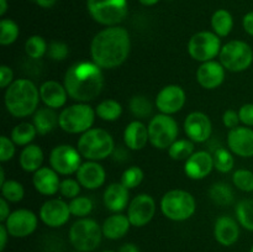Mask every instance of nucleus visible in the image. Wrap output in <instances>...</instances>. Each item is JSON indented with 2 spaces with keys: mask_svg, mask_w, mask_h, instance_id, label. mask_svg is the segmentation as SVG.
Wrapping results in <instances>:
<instances>
[{
  "mask_svg": "<svg viewBox=\"0 0 253 252\" xmlns=\"http://www.w3.org/2000/svg\"><path fill=\"white\" fill-rule=\"evenodd\" d=\"M131 51L130 34L119 25L100 30L90 43L94 63L103 69H115L127 59Z\"/></svg>",
  "mask_w": 253,
  "mask_h": 252,
  "instance_id": "1",
  "label": "nucleus"
},
{
  "mask_svg": "<svg viewBox=\"0 0 253 252\" xmlns=\"http://www.w3.org/2000/svg\"><path fill=\"white\" fill-rule=\"evenodd\" d=\"M63 84L69 98L78 103H88L98 98L103 90V68L93 61L76 62L67 69Z\"/></svg>",
  "mask_w": 253,
  "mask_h": 252,
  "instance_id": "2",
  "label": "nucleus"
},
{
  "mask_svg": "<svg viewBox=\"0 0 253 252\" xmlns=\"http://www.w3.org/2000/svg\"><path fill=\"white\" fill-rule=\"evenodd\" d=\"M40 99V89L27 78L16 79L5 89V108L14 118L24 119L36 113Z\"/></svg>",
  "mask_w": 253,
  "mask_h": 252,
  "instance_id": "3",
  "label": "nucleus"
},
{
  "mask_svg": "<svg viewBox=\"0 0 253 252\" xmlns=\"http://www.w3.org/2000/svg\"><path fill=\"white\" fill-rule=\"evenodd\" d=\"M77 148L82 157L88 161H101L111 156L115 151V141L110 132L100 127H91L82 133L77 142Z\"/></svg>",
  "mask_w": 253,
  "mask_h": 252,
  "instance_id": "4",
  "label": "nucleus"
},
{
  "mask_svg": "<svg viewBox=\"0 0 253 252\" xmlns=\"http://www.w3.org/2000/svg\"><path fill=\"white\" fill-rule=\"evenodd\" d=\"M160 205L162 214L172 221H185L197 210L195 198L184 189L168 190L161 199Z\"/></svg>",
  "mask_w": 253,
  "mask_h": 252,
  "instance_id": "5",
  "label": "nucleus"
},
{
  "mask_svg": "<svg viewBox=\"0 0 253 252\" xmlns=\"http://www.w3.org/2000/svg\"><path fill=\"white\" fill-rule=\"evenodd\" d=\"M95 109L86 103H78L64 108L59 114V127L67 133H84L90 130L95 121Z\"/></svg>",
  "mask_w": 253,
  "mask_h": 252,
  "instance_id": "6",
  "label": "nucleus"
},
{
  "mask_svg": "<svg viewBox=\"0 0 253 252\" xmlns=\"http://www.w3.org/2000/svg\"><path fill=\"white\" fill-rule=\"evenodd\" d=\"M69 241L76 251L91 252L100 245L103 230L101 226L90 217H81L69 229Z\"/></svg>",
  "mask_w": 253,
  "mask_h": 252,
  "instance_id": "7",
  "label": "nucleus"
},
{
  "mask_svg": "<svg viewBox=\"0 0 253 252\" xmlns=\"http://www.w3.org/2000/svg\"><path fill=\"white\" fill-rule=\"evenodd\" d=\"M86 10L103 26H116L128 14L127 0H86Z\"/></svg>",
  "mask_w": 253,
  "mask_h": 252,
  "instance_id": "8",
  "label": "nucleus"
},
{
  "mask_svg": "<svg viewBox=\"0 0 253 252\" xmlns=\"http://www.w3.org/2000/svg\"><path fill=\"white\" fill-rule=\"evenodd\" d=\"M219 58L226 71L239 73L252 66L253 49L242 40H232L221 47Z\"/></svg>",
  "mask_w": 253,
  "mask_h": 252,
  "instance_id": "9",
  "label": "nucleus"
},
{
  "mask_svg": "<svg viewBox=\"0 0 253 252\" xmlns=\"http://www.w3.org/2000/svg\"><path fill=\"white\" fill-rule=\"evenodd\" d=\"M178 123L173 116L167 114L155 115L148 123L150 143L158 150H168L178 138Z\"/></svg>",
  "mask_w": 253,
  "mask_h": 252,
  "instance_id": "10",
  "label": "nucleus"
},
{
  "mask_svg": "<svg viewBox=\"0 0 253 252\" xmlns=\"http://www.w3.org/2000/svg\"><path fill=\"white\" fill-rule=\"evenodd\" d=\"M221 40L212 31H199L190 37L188 53L194 61L204 62L216 58L221 51Z\"/></svg>",
  "mask_w": 253,
  "mask_h": 252,
  "instance_id": "11",
  "label": "nucleus"
},
{
  "mask_svg": "<svg viewBox=\"0 0 253 252\" xmlns=\"http://www.w3.org/2000/svg\"><path fill=\"white\" fill-rule=\"evenodd\" d=\"M49 166L61 175L76 174L82 166V155L73 146L58 145L49 153Z\"/></svg>",
  "mask_w": 253,
  "mask_h": 252,
  "instance_id": "12",
  "label": "nucleus"
},
{
  "mask_svg": "<svg viewBox=\"0 0 253 252\" xmlns=\"http://www.w3.org/2000/svg\"><path fill=\"white\" fill-rule=\"evenodd\" d=\"M10 236L22 239L35 232L39 225V217L29 209H17L11 211L6 221L2 222Z\"/></svg>",
  "mask_w": 253,
  "mask_h": 252,
  "instance_id": "13",
  "label": "nucleus"
},
{
  "mask_svg": "<svg viewBox=\"0 0 253 252\" xmlns=\"http://www.w3.org/2000/svg\"><path fill=\"white\" fill-rule=\"evenodd\" d=\"M187 101L185 90L178 84H168L158 91L155 105L161 114L173 115L182 110Z\"/></svg>",
  "mask_w": 253,
  "mask_h": 252,
  "instance_id": "14",
  "label": "nucleus"
},
{
  "mask_svg": "<svg viewBox=\"0 0 253 252\" xmlns=\"http://www.w3.org/2000/svg\"><path fill=\"white\" fill-rule=\"evenodd\" d=\"M156 214V202L150 194L141 193L130 202L127 217L135 227H143L153 219Z\"/></svg>",
  "mask_w": 253,
  "mask_h": 252,
  "instance_id": "15",
  "label": "nucleus"
},
{
  "mask_svg": "<svg viewBox=\"0 0 253 252\" xmlns=\"http://www.w3.org/2000/svg\"><path fill=\"white\" fill-rule=\"evenodd\" d=\"M71 215L69 204L59 198L47 200L40 208V219L48 227L63 226L68 222Z\"/></svg>",
  "mask_w": 253,
  "mask_h": 252,
  "instance_id": "16",
  "label": "nucleus"
},
{
  "mask_svg": "<svg viewBox=\"0 0 253 252\" xmlns=\"http://www.w3.org/2000/svg\"><path fill=\"white\" fill-rule=\"evenodd\" d=\"M184 127L185 135L193 142L203 143L209 140L212 132V124L209 116L202 111H193L188 114L187 118L184 119Z\"/></svg>",
  "mask_w": 253,
  "mask_h": 252,
  "instance_id": "17",
  "label": "nucleus"
},
{
  "mask_svg": "<svg viewBox=\"0 0 253 252\" xmlns=\"http://www.w3.org/2000/svg\"><path fill=\"white\" fill-rule=\"evenodd\" d=\"M227 146L229 150L239 157H253V128L249 126H237L230 130Z\"/></svg>",
  "mask_w": 253,
  "mask_h": 252,
  "instance_id": "18",
  "label": "nucleus"
},
{
  "mask_svg": "<svg viewBox=\"0 0 253 252\" xmlns=\"http://www.w3.org/2000/svg\"><path fill=\"white\" fill-rule=\"evenodd\" d=\"M226 77V69L220 61H208L200 64L197 69V81L202 88L212 90L224 83Z\"/></svg>",
  "mask_w": 253,
  "mask_h": 252,
  "instance_id": "19",
  "label": "nucleus"
},
{
  "mask_svg": "<svg viewBox=\"0 0 253 252\" xmlns=\"http://www.w3.org/2000/svg\"><path fill=\"white\" fill-rule=\"evenodd\" d=\"M214 169V158L207 151H195L184 163V173L188 178L200 180L207 178Z\"/></svg>",
  "mask_w": 253,
  "mask_h": 252,
  "instance_id": "20",
  "label": "nucleus"
},
{
  "mask_svg": "<svg viewBox=\"0 0 253 252\" xmlns=\"http://www.w3.org/2000/svg\"><path fill=\"white\" fill-rule=\"evenodd\" d=\"M76 177L81 185L85 189L95 190L104 185L106 180V172L103 166L96 161H86L82 163Z\"/></svg>",
  "mask_w": 253,
  "mask_h": 252,
  "instance_id": "21",
  "label": "nucleus"
},
{
  "mask_svg": "<svg viewBox=\"0 0 253 252\" xmlns=\"http://www.w3.org/2000/svg\"><path fill=\"white\" fill-rule=\"evenodd\" d=\"M68 93L64 86L57 81H46L40 86V98L41 101L53 110L61 109L66 105L68 100Z\"/></svg>",
  "mask_w": 253,
  "mask_h": 252,
  "instance_id": "22",
  "label": "nucleus"
},
{
  "mask_svg": "<svg viewBox=\"0 0 253 252\" xmlns=\"http://www.w3.org/2000/svg\"><path fill=\"white\" fill-rule=\"evenodd\" d=\"M32 184L40 194L51 197L59 192L61 179H59V174L53 168L41 167L32 175Z\"/></svg>",
  "mask_w": 253,
  "mask_h": 252,
  "instance_id": "23",
  "label": "nucleus"
},
{
  "mask_svg": "<svg viewBox=\"0 0 253 252\" xmlns=\"http://www.w3.org/2000/svg\"><path fill=\"white\" fill-rule=\"evenodd\" d=\"M214 237L222 246H231L236 244L240 237L239 221L227 215L217 217L214 225Z\"/></svg>",
  "mask_w": 253,
  "mask_h": 252,
  "instance_id": "24",
  "label": "nucleus"
},
{
  "mask_svg": "<svg viewBox=\"0 0 253 252\" xmlns=\"http://www.w3.org/2000/svg\"><path fill=\"white\" fill-rule=\"evenodd\" d=\"M124 142L128 150L140 151L145 148L150 142L148 126L140 120L131 121L124 130Z\"/></svg>",
  "mask_w": 253,
  "mask_h": 252,
  "instance_id": "25",
  "label": "nucleus"
},
{
  "mask_svg": "<svg viewBox=\"0 0 253 252\" xmlns=\"http://www.w3.org/2000/svg\"><path fill=\"white\" fill-rule=\"evenodd\" d=\"M125 185L121 183H111L106 187L103 195L104 205L108 210L113 212H121L130 203V194Z\"/></svg>",
  "mask_w": 253,
  "mask_h": 252,
  "instance_id": "26",
  "label": "nucleus"
},
{
  "mask_svg": "<svg viewBox=\"0 0 253 252\" xmlns=\"http://www.w3.org/2000/svg\"><path fill=\"white\" fill-rule=\"evenodd\" d=\"M132 226L128 220L127 215H123L120 212H114L109 217L104 220L101 225L103 235L109 240H119L123 239Z\"/></svg>",
  "mask_w": 253,
  "mask_h": 252,
  "instance_id": "27",
  "label": "nucleus"
},
{
  "mask_svg": "<svg viewBox=\"0 0 253 252\" xmlns=\"http://www.w3.org/2000/svg\"><path fill=\"white\" fill-rule=\"evenodd\" d=\"M43 158L44 155L42 148L40 147L39 145L30 143V145L25 146V147L22 148L21 153H20V167H21L25 172L35 173L36 170H39L40 168L42 167Z\"/></svg>",
  "mask_w": 253,
  "mask_h": 252,
  "instance_id": "28",
  "label": "nucleus"
},
{
  "mask_svg": "<svg viewBox=\"0 0 253 252\" xmlns=\"http://www.w3.org/2000/svg\"><path fill=\"white\" fill-rule=\"evenodd\" d=\"M58 119L59 115H57L53 109L44 106V108L37 109L36 113L34 114L32 124L36 127L37 133L44 136L47 133L52 132L57 126H59Z\"/></svg>",
  "mask_w": 253,
  "mask_h": 252,
  "instance_id": "29",
  "label": "nucleus"
},
{
  "mask_svg": "<svg viewBox=\"0 0 253 252\" xmlns=\"http://www.w3.org/2000/svg\"><path fill=\"white\" fill-rule=\"evenodd\" d=\"M212 32L219 37H226L234 29V17L226 9H217L211 16Z\"/></svg>",
  "mask_w": 253,
  "mask_h": 252,
  "instance_id": "30",
  "label": "nucleus"
},
{
  "mask_svg": "<svg viewBox=\"0 0 253 252\" xmlns=\"http://www.w3.org/2000/svg\"><path fill=\"white\" fill-rule=\"evenodd\" d=\"M37 133L36 127L32 123H20L12 128L11 135H10V138L14 141V143L16 146H21V147H25V146L30 145L32 141L35 140Z\"/></svg>",
  "mask_w": 253,
  "mask_h": 252,
  "instance_id": "31",
  "label": "nucleus"
},
{
  "mask_svg": "<svg viewBox=\"0 0 253 252\" xmlns=\"http://www.w3.org/2000/svg\"><path fill=\"white\" fill-rule=\"evenodd\" d=\"M96 116L104 121H115L123 114V105L115 99H105L95 108Z\"/></svg>",
  "mask_w": 253,
  "mask_h": 252,
  "instance_id": "32",
  "label": "nucleus"
},
{
  "mask_svg": "<svg viewBox=\"0 0 253 252\" xmlns=\"http://www.w3.org/2000/svg\"><path fill=\"white\" fill-rule=\"evenodd\" d=\"M209 197L215 204L220 207H226L234 202V190L227 183L217 182L210 187Z\"/></svg>",
  "mask_w": 253,
  "mask_h": 252,
  "instance_id": "33",
  "label": "nucleus"
},
{
  "mask_svg": "<svg viewBox=\"0 0 253 252\" xmlns=\"http://www.w3.org/2000/svg\"><path fill=\"white\" fill-rule=\"evenodd\" d=\"M194 152V142L189 138H177L168 148V156L174 161H187Z\"/></svg>",
  "mask_w": 253,
  "mask_h": 252,
  "instance_id": "34",
  "label": "nucleus"
},
{
  "mask_svg": "<svg viewBox=\"0 0 253 252\" xmlns=\"http://www.w3.org/2000/svg\"><path fill=\"white\" fill-rule=\"evenodd\" d=\"M239 224L244 229L253 231V199H242L235 208Z\"/></svg>",
  "mask_w": 253,
  "mask_h": 252,
  "instance_id": "35",
  "label": "nucleus"
},
{
  "mask_svg": "<svg viewBox=\"0 0 253 252\" xmlns=\"http://www.w3.org/2000/svg\"><path fill=\"white\" fill-rule=\"evenodd\" d=\"M48 51V44L46 40L40 35H32L25 42V52L27 57L31 59H40L47 54Z\"/></svg>",
  "mask_w": 253,
  "mask_h": 252,
  "instance_id": "36",
  "label": "nucleus"
},
{
  "mask_svg": "<svg viewBox=\"0 0 253 252\" xmlns=\"http://www.w3.org/2000/svg\"><path fill=\"white\" fill-rule=\"evenodd\" d=\"M128 109L137 119H146L152 114L153 104L145 95H133L128 100Z\"/></svg>",
  "mask_w": 253,
  "mask_h": 252,
  "instance_id": "37",
  "label": "nucleus"
},
{
  "mask_svg": "<svg viewBox=\"0 0 253 252\" xmlns=\"http://www.w3.org/2000/svg\"><path fill=\"white\" fill-rule=\"evenodd\" d=\"M1 198L9 203H19L25 197V188L20 182L15 179H7L2 185H0Z\"/></svg>",
  "mask_w": 253,
  "mask_h": 252,
  "instance_id": "38",
  "label": "nucleus"
},
{
  "mask_svg": "<svg viewBox=\"0 0 253 252\" xmlns=\"http://www.w3.org/2000/svg\"><path fill=\"white\" fill-rule=\"evenodd\" d=\"M212 158H214V168L220 173L231 172L235 166V158L232 156V152L225 147L216 148Z\"/></svg>",
  "mask_w": 253,
  "mask_h": 252,
  "instance_id": "39",
  "label": "nucleus"
},
{
  "mask_svg": "<svg viewBox=\"0 0 253 252\" xmlns=\"http://www.w3.org/2000/svg\"><path fill=\"white\" fill-rule=\"evenodd\" d=\"M20 35V27L14 20L1 19L0 21V44L10 46L17 40Z\"/></svg>",
  "mask_w": 253,
  "mask_h": 252,
  "instance_id": "40",
  "label": "nucleus"
},
{
  "mask_svg": "<svg viewBox=\"0 0 253 252\" xmlns=\"http://www.w3.org/2000/svg\"><path fill=\"white\" fill-rule=\"evenodd\" d=\"M93 200L88 197H79L74 198L69 202V209H71V214L77 217H86L91 211H93Z\"/></svg>",
  "mask_w": 253,
  "mask_h": 252,
  "instance_id": "41",
  "label": "nucleus"
},
{
  "mask_svg": "<svg viewBox=\"0 0 253 252\" xmlns=\"http://www.w3.org/2000/svg\"><path fill=\"white\" fill-rule=\"evenodd\" d=\"M143 177H145V174H143L142 168H140L138 166H131L123 172L120 183L125 185L127 189H133L142 183Z\"/></svg>",
  "mask_w": 253,
  "mask_h": 252,
  "instance_id": "42",
  "label": "nucleus"
},
{
  "mask_svg": "<svg viewBox=\"0 0 253 252\" xmlns=\"http://www.w3.org/2000/svg\"><path fill=\"white\" fill-rule=\"evenodd\" d=\"M232 183L242 192H253V172L250 169H237L232 174Z\"/></svg>",
  "mask_w": 253,
  "mask_h": 252,
  "instance_id": "43",
  "label": "nucleus"
},
{
  "mask_svg": "<svg viewBox=\"0 0 253 252\" xmlns=\"http://www.w3.org/2000/svg\"><path fill=\"white\" fill-rule=\"evenodd\" d=\"M82 185L78 182V179H73V178H66V179L61 180V187H59V193L66 199H74V198L79 197L81 194Z\"/></svg>",
  "mask_w": 253,
  "mask_h": 252,
  "instance_id": "44",
  "label": "nucleus"
},
{
  "mask_svg": "<svg viewBox=\"0 0 253 252\" xmlns=\"http://www.w3.org/2000/svg\"><path fill=\"white\" fill-rule=\"evenodd\" d=\"M69 54V47L63 41H52L48 44L47 56L53 61H64Z\"/></svg>",
  "mask_w": 253,
  "mask_h": 252,
  "instance_id": "45",
  "label": "nucleus"
},
{
  "mask_svg": "<svg viewBox=\"0 0 253 252\" xmlns=\"http://www.w3.org/2000/svg\"><path fill=\"white\" fill-rule=\"evenodd\" d=\"M16 153V145L7 136L2 135L0 137V162H7L12 160Z\"/></svg>",
  "mask_w": 253,
  "mask_h": 252,
  "instance_id": "46",
  "label": "nucleus"
},
{
  "mask_svg": "<svg viewBox=\"0 0 253 252\" xmlns=\"http://www.w3.org/2000/svg\"><path fill=\"white\" fill-rule=\"evenodd\" d=\"M239 116L240 121H241L245 126L253 127V104H244V105L239 109Z\"/></svg>",
  "mask_w": 253,
  "mask_h": 252,
  "instance_id": "47",
  "label": "nucleus"
},
{
  "mask_svg": "<svg viewBox=\"0 0 253 252\" xmlns=\"http://www.w3.org/2000/svg\"><path fill=\"white\" fill-rule=\"evenodd\" d=\"M240 123H241V121H240L239 111H235L232 110V109H227L224 113V115H222V124H224V126L226 128L232 130V128L240 126Z\"/></svg>",
  "mask_w": 253,
  "mask_h": 252,
  "instance_id": "48",
  "label": "nucleus"
},
{
  "mask_svg": "<svg viewBox=\"0 0 253 252\" xmlns=\"http://www.w3.org/2000/svg\"><path fill=\"white\" fill-rule=\"evenodd\" d=\"M14 82V72L6 64L0 67V88L6 89Z\"/></svg>",
  "mask_w": 253,
  "mask_h": 252,
  "instance_id": "49",
  "label": "nucleus"
},
{
  "mask_svg": "<svg viewBox=\"0 0 253 252\" xmlns=\"http://www.w3.org/2000/svg\"><path fill=\"white\" fill-rule=\"evenodd\" d=\"M242 26H244L245 31L253 37V11L247 12L245 15L244 19H242Z\"/></svg>",
  "mask_w": 253,
  "mask_h": 252,
  "instance_id": "50",
  "label": "nucleus"
},
{
  "mask_svg": "<svg viewBox=\"0 0 253 252\" xmlns=\"http://www.w3.org/2000/svg\"><path fill=\"white\" fill-rule=\"evenodd\" d=\"M10 214H11V211H10L9 202H7L6 199H4V198H1V199H0V221H6V219L9 217Z\"/></svg>",
  "mask_w": 253,
  "mask_h": 252,
  "instance_id": "51",
  "label": "nucleus"
},
{
  "mask_svg": "<svg viewBox=\"0 0 253 252\" xmlns=\"http://www.w3.org/2000/svg\"><path fill=\"white\" fill-rule=\"evenodd\" d=\"M9 232H7L6 227L4 224L0 225V252H4L5 247H6L7 239H9Z\"/></svg>",
  "mask_w": 253,
  "mask_h": 252,
  "instance_id": "52",
  "label": "nucleus"
},
{
  "mask_svg": "<svg viewBox=\"0 0 253 252\" xmlns=\"http://www.w3.org/2000/svg\"><path fill=\"white\" fill-rule=\"evenodd\" d=\"M37 6L43 7V9H51L56 5L57 0H32Z\"/></svg>",
  "mask_w": 253,
  "mask_h": 252,
  "instance_id": "53",
  "label": "nucleus"
},
{
  "mask_svg": "<svg viewBox=\"0 0 253 252\" xmlns=\"http://www.w3.org/2000/svg\"><path fill=\"white\" fill-rule=\"evenodd\" d=\"M119 252H140V249H138L135 244L128 242V244H124L123 246L119 249Z\"/></svg>",
  "mask_w": 253,
  "mask_h": 252,
  "instance_id": "54",
  "label": "nucleus"
},
{
  "mask_svg": "<svg viewBox=\"0 0 253 252\" xmlns=\"http://www.w3.org/2000/svg\"><path fill=\"white\" fill-rule=\"evenodd\" d=\"M9 5H7V0H0V16H4L6 14Z\"/></svg>",
  "mask_w": 253,
  "mask_h": 252,
  "instance_id": "55",
  "label": "nucleus"
},
{
  "mask_svg": "<svg viewBox=\"0 0 253 252\" xmlns=\"http://www.w3.org/2000/svg\"><path fill=\"white\" fill-rule=\"evenodd\" d=\"M160 1L161 0H138V2L143 6H153V5L158 4Z\"/></svg>",
  "mask_w": 253,
  "mask_h": 252,
  "instance_id": "56",
  "label": "nucleus"
},
{
  "mask_svg": "<svg viewBox=\"0 0 253 252\" xmlns=\"http://www.w3.org/2000/svg\"><path fill=\"white\" fill-rule=\"evenodd\" d=\"M5 170H4V168L2 167H0V185H2L5 183Z\"/></svg>",
  "mask_w": 253,
  "mask_h": 252,
  "instance_id": "57",
  "label": "nucleus"
},
{
  "mask_svg": "<svg viewBox=\"0 0 253 252\" xmlns=\"http://www.w3.org/2000/svg\"><path fill=\"white\" fill-rule=\"evenodd\" d=\"M103 252H115V251H111V250H105V251H103Z\"/></svg>",
  "mask_w": 253,
  "mask_h": 252,
  "instance_id": "58",
  "label": "nucleus"
},
{
  "mask_svg": "<svg viewBox=\"0 0 253 252\" xmlns=\"http://www.w3.org/2000/svg\"><path fill=\"white\" fill-rule=\"evenodd\" d=\"M250 252H253V246L251 247V250H250Z\"/></svg>",
  "mask_w": 253,
  "mask_h": 252,
  "instance_id": "59",
  "label": "nucleus"
},
{
  "mask_svg": "<svg viewBox=\"0 0 253 252\" xmlns=\"http://www.w3.org/2000/svg\"><path fill=\"white\" fill-rule=\"evenodd\" d=\"M74 252H81V251H74Z\"/></svg>",
  "mask_w": 253,
  "mask_h": 252,
  "instance_id": "60",
  "label": "nucleus"
}]
</instances>
